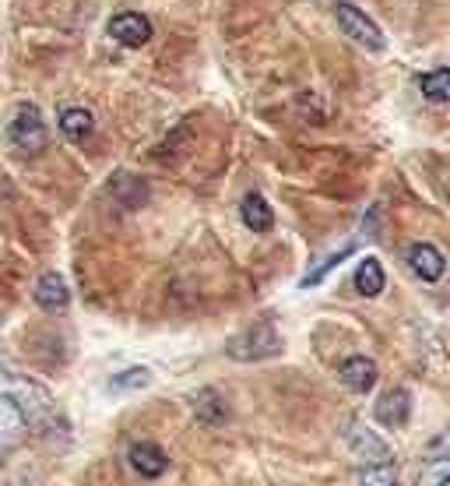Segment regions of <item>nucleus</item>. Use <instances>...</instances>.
I'll return each instance as SVG.
<instances>
[{
	"mask_svg": "<svg viewBox=\"0 0 450 486\" xmlns=\"http://www.w3.org/2000/svg\"><path fill=\"white\" fill-rule=\"evenodd\" d=\"M349 251H352V243H349L345 251H338V254H331V258L323 261V264H321V268H317V272H310V275H306V279H303L299 286H303V290H306V286H317V282H321L323 275H327V272H331V268H334L338 261H345V258H349Z\"/></svg>",
	"mask_w": 450,
	"mask_h": 486,
	"instance_id": "nucleus-19",
	"label": "nucleus"
},
{
	"mask_svg": "<svg viewBox=\"0 0 450 486\" xmlns=\"http://www.w3.org/2000/svg\"><path fill=\"white\" fill-rule=\"evenodd\" d=\"M338 377L345 381V388L359 391V395H366V391L377 385V377H380V370H377V363L370 357H349L342 367H338Z\"/></svg>",
	"mask_w": 450,
	"mask_h": 486,
	"instance_id": "nucleus-8",
	"label": "nucleus"
},
{
	"mask_svg": "<svg viewBox=\"0 0 450 486\" xmlns=\"http://www.w3.org/2000/svg\"><path fill=\"white\" fill-rule=\"evenodd\" d=\"M152 385V370L145 367H134V370H124L109 381V391H137V388H148Z\"/></svg>",
	"mask_w": 450,
	"mask_h": 486,
	"instance_id": "nucleus-17",
	"label": "nucleus"
},
{
	"mask_svg": "<svg viewBox=\"0 0 450 486\" xmlns=\"http://www.w3.org/2000/svg\"><path fill=\"white\" fill-rule=\"evenodd\" d=\"M193 409H197V420L201 423H225V398L219 391H201L197 398H193Z\"/></svg>",
	"mask_w": 450,
	"mask_h": 486,
	"instance_id": "nucleus-16",
	"label": "nucleus"
},
{
	"mask_svg": "<svg viewBox=\"0 0 450 486\" xmlns=\"http://www.w3.org/2000/svg\"><path fill=\"white\" fill-rule=\"evenodd\" d=\"M418 89H422V96L429 99V102H447L450 99V71L447 67H436V71L422 74V78H418Z\"/></svg>",
	"mask_w": 450,
	"mask_h": 486,
	"instance_id": "nucleus-15",
	"label": "nucleus"
},
{
	"mask_svg": "<svg viewBox=\"0 0 450 486\" xmlns=\"http://www.w3.org/2000/svg\"><path fill=\"white\" fill-rule=\"evenodd\" d=\"M61 134H64V138H70L74 145H85V141L96 134V117H92L85 106L64 110V117H61Z\"/></svg>",
	"mask_w": 450,
	"mask_h": 486,
	"instance_id": "nucleus-12",
	"label": "nucleus"
},
{
	"mask_svg": "<svg viewBox=\"0 0 450 486\" xmlns=\"http://www.w3.org/2000/svg\"><path fill=\"white\" fill-rule=\"evenodd\" d=\"M127 462H130V469H134L137 476H145V480H155V476H162V472L169 469L165 452H162L159 444H152V441H137V444H130Z\"/></svg>",
	"mask_w": 450,
	"mask_h": 486,
	"instance_id": "nucleus-5",
	"label": "nucleus"
},
{
	"mask_svg": "<svg viewBox=\"0 0 450 486\" xmlns=\"http://www.w3.org/2000/svg\"><path fill=\"white\" fill-rule=\"evenodd\" d=\"M232 359L239 363H250V359H271L282 353V335L275 331V324H254L247 328L243 335H236L225 349Z\"/></svg>",
	"mask_w": 450,
	"mask_h": 486,
	"instance_id": "nucleus-1",
	"label": "nucleus"
},
{
	"mask_svg": "<svg viewBox=\"0 0 450 486\" xmlns=\"http://www.w3.org/2000/svg\"><path fill=\"white\" fill-rule=\"evenodd\" d=\"M25 426H29V420H25L22 402L14 395H0V441L4 444H18Z\"/></svg>",
	"mask_w": 450,
	"mask_h": 486,
	"instance_id": "nucleus-10",
	"label": "nucleus"
},
{
	"mask_svg": "<svg viewBox=\"0 0 450 486\" xmlns=\"http://www.w3.org/2000/svg\"><path fill=\"white\" fill-rule=\"evenodd\" d=\"M384 264L377 258H366L359 268H355V290L359 296H380L384 292Z\"/></svg>",
	"mask_w": 450,
	"mask_h": 486,
	"instance_id": "nucleus-14",
	"label": "nucleus"
},
{
	"mask_svg": "<svg viewBox=\"0 0 450 486\" xmlns=\"http://www.w3.org/2000/svg\"><path fill=\"white\" fill-rule=\"evenodd\" d=\"M35 303H39L42 310H50V314L64 310L67 303H70V290H67L64 275H57V272H46V275L35 282Z\"/></svg>",
	"mask_w": 450,
	"mask_h": 486,
	"instance_id": "nucleus-11",
	"label": "nucleus"
},
{
	"mask_svg": "<svg viewBox=\"0 0 450 486\" xmlns=\"http://www.w3.org/2000/svg\"><path fill=\"white\" fill-rule=\"evenodd\" d=\"M334 14H338V25H342V33L349 35L352 43H359L362 50H370V53H380L387 43H384V33L377 29V22L370 18V14H362L355 4H338L334 7Z\"/></svg>",
	"mask_w": 450,
	"mask_h": 486,
	"instance_id": "nucleus-2",
	"label": "nucleus"
},
{
	"mask_svg": "<svg viewBox=\"0 0 450 486\" xmlns=\"http://www.w3.org/2000/svg\"><path fill=\"white\" fill-rule=\"evenodd\" d=\"M239 212H243V223L254 229V233H271V226H275V212H271V205L260 195L243 197Z\"/></svg>",
	"mask_w": 450,
	"mask_h": 486,
	"instance_id": "nucleus-13",
	"label": "nucleus"
},
{
	"mask_svg": "<svg viewBox=\"0 0 450 486\" xmlns=\"http://www.w3.org/2000/svg\"><path fill=\"white\" fill-rule=\"evenodd\" d=\"M152 33H155L152 22L145 14H137V11H124V14H117L109 22V35L117 43H124V46H145L152 39Z\"/></svg>",
	"mask_w": 450,
	"mask_h": 486,
	"instance_id": "nucleus-4",
	"label": "nucleus"
},
{
	"mask_svg": "<svg viewBox=\"0 0 450 486\" xmlns=\"http://www.w3.org/2000/svg\"><path fill=\"white\" fill-rule=\"evenodd\" d=\"M359 486H398L394 465H390V462H380V465H373V469H366Z\"/></svg>",
	"mask_w": 450,
	"mask_h": 486,
	"instance_id": "nucleus-18",
	"label": "nucleus"
},
{
	"mask_svg": "<svg viewBox=\"0 0 450 486\" xmlns=\"http://www.w3.org/2000/svg\"><path fill=\"white\" fill-rule=\"evenodd\" d=\"M349 448H352L355 458H359V462H366V465H380V462L390 458V448H387L384 441H380L373 430L359 426V423L349 426Z\"/></svg>",
	"mask_w": 450,
	"mask_h": 486,
	"instance_id": "nucleus-6",
	"label": "nucleus"
},
{
	"mask_svg": "<svg viewBox=\"0 0 450 486\" xmlns=\"http://www.w3.org/2000/svg\"><path fill=\"white\" fill-rule=\"evenodd\" d=\"M11 141L22 148V152H42L46 148V141H50V134H46V120L39 117V110L35 106H22L18 113H14V120H11Z\"/></svg>",
	"mask_w": 450,
	"mask_h": 486,
	"instance_id": "nucleus-3",
	"label": "nucleus"
},
{
	"mask_svg": "<svg viewBox=\"0 0 450 486\" xmlns=\"http://www.w3.org/2000/svg\"><path fill=\"white\" fill-rule=\"evenodd\" d=\"M412 416V395L405 388H390L380 395V402H377V420L390 426V430H398V426H405Z\"/></svg>",
	"mask_w": 450,
	"mask_h": 486,
	"instance_id": "nucleus-7",
	"label": "nucleus"
},
{
	"mask_svg": "<svg viewBox=\"0 0 450 486\" xmlns=\"http://www.w3.org/2000/svg\"><path fill=\"white\" fill-rule=\"evenodd\" d=\"M408 268L416 272L422 282H440L447 261H444V254H440L433 243H416V247L408 251Z\"/></svg>",
	"mask_w": 450,
	"mask_h": 486,
	"instance_id": "nucleus-9",
	"label": "nucleus"
},
{
	"mask_svg": "<svg viewBox=\"0 0 450 486\" xmlns=\"http://www.w3.org/2000/svg\"><path fill=\"white\" fill-rule=\"evenodd\" d=\"M447 462H436V465H433V483L436 486H447Z\"/></svg>",
	"mask_w": 450,
	"mask_h": 486,
	"instance_id": "nucleus-20",
	"label": "nucleus"
}]
</instances>
